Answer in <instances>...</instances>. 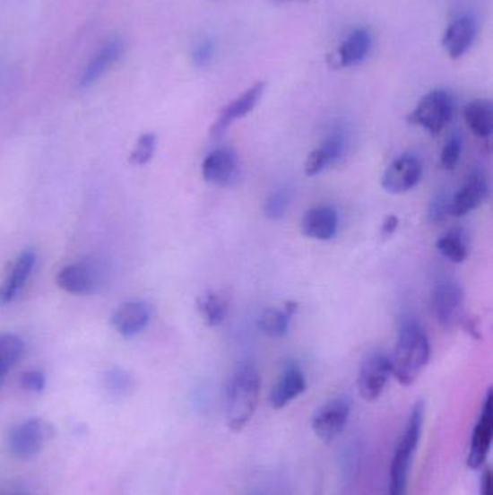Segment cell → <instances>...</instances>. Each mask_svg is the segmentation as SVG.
Returning <instances> with one entry per match:
<instances>
[{
  "mask_svg": "<svg viewBox=\"0 0 493 495\" xmlns=\"http://www.w3.org/2000/svg\"><path fill=\"white\" fill-rule=\"evenodd\" d=\"M430 341L426 330L414 320L403 322L391 358L393 376L402 386H411L421 376L430 360Z\"/></svg>",
  "mask_w": 493,
  "mask_h": 495,
  "instance_id": "cell-1",
  "label": "cell"
},
{
  "mask_svg": "<svg viewBox=\"0 0 493 495\" xmlns=\"http://www.w3.org/2000/svg\"><path fill=\"white\" fill-rule=\"evenodd\" d=\"M261 377L254 365L236 368L226 390V423L230 430L239 433L252 421L258 407Z\"/></svg>",
  "mask_w": 493,
  "mask_h": 495,
  "instance_id": "cell-2",
  "label": "cell"
},
{
  "mask_svg": "<svg viewBox=\"0 0 493 495\" xmlns=\"http://www.w3.org/2000/svg\"><path fill=\"white\" fill-rule=\"evenodd\" d=\"M424 414H426L424 403H415L408 416L402 435L400 436L394 449L391 469H389L388 495H407L410 468L421 438Z\"/></svg>",
  "mask_w": 493,
  "mask_h": 495,
  "instance_id": "cell-3",
  "label": "cell"
},
{
  "mask_svg": "<svg viewBox=\"0 0 493 495\" xmlns=\"http://www.w3.org/2000/svg\"><path fill=\"white\" fill-rule=\"evenodd\" d=\"M454 115V100L447 91H430L427 93L415 109L408 115V122L438 135L450 124Z\"/></svg>",
  "mask_w": 493,
  "mask_h": 495,
  "instance_id": "cell-4",
  "label": "cell"
},
{
  "mask_svg": "<svg viewBox=\"0 0 493 495\" xmlns=\"http://www.w3.org/2000/svg\"><path fill=\"white\" fill-rule=\"evenodd\" d=\"M54 436V428L42 419H28L12 429L8 438L11 454L18 459L34 458Z\"/></svg>",
  "mask_w": 493,
  "mask_h": 495,
  "instance_id": "cell-5",
  "label": "cell"
},
{
  "mask_svg": "<svg viewBox=\"0 0 493 495\" xmlns=\"http://www.w3.org/2000/svg\"><path fill=\"white\" fill-rule=\"evenodd\" d=\"M105 271L100 264L96 261H79L61 268L56 274V285L63 291L75 296H89L98 293L103 282H105Z\"/></svg>",
  "mask_w": 493,
  "mask_h": 495,
  "instance_id": "cell-6",
  "label": "cell"
},
{
  "mask_svg": "<svg viewBox=\"0 0 493 495\" xmlns=\"http://www.w3.org/2000/svg\"><path fill=\"white\" fill-rule=\"evenodd\" d=\"M393 376L391 358L385 353L375 352L363 360L359 369L358 390L365 402H376L385 391L386 384Z\"/></svg>",
  "mask_w": 493,
  "mask_h": 495,
  "instance_id": "cell-7",
  "label": "cell"
},
{
  "mask_svg": "<svg viewBox=\"0 0 493 495\" xmlns=\"http://www.w3.org/2000/svg\"><path fill=\"white\" fill-rule=\"evenodd\" d=\"M350 412L351 403L348 397H336L324 403L317 412H314L313 421H311L314 435L317 436L322 442H333L346 428Z\"/></svg>",
  "mask_w": 493,
  "mask_h": 495,
  "instance_id": "cell-8",
  "label": "cell"
},
{
  "mask_svg": "<svg viewBox=\"0 0 493 495\" xmlns=\"http://www.w3.org/2000/svg\"><path fill=\"white\" fill-rule=\"evenodd\" d=\"M431 310L437 322L445 329L457 326L463 320L464 293L454 282L436 285L431 294Z\"/></svg>",
  "mask_w": 493,
  "mask_h": 495,
  "instance_id": "cell-9",
  "label": "cell"
},
{
  "mask_svg": "<svg viewBox=\"0 0 493 495\" xmlns=\"http://www.w3.org/2000/svg\"><path fill=\"white\" fill-rule=\"evenodd\" d=\"M422 164L419 157L403 154L389 164L382 176V187L391 195L410 192L421 181Z\"/></svg>",
  "mask_w": 493,
  "mask_h": 495,
  "instance_id": "cell-10",
  "label": "cell"
},
{
  "mask_svg": "<svg viewBox=\"0 0 493 495\" xmlns=\"http://www.w3.org/2000/svg\"><path fill=\"white\" fill-rule=\"evenodd\" d=\"M266 82H255L254 86L249 87L247 91H243L240 96L230 101L228 106H224L221 115L214 120V124L210 128V135L213 138H219L228 131L229 126L238 119L246 117L247 113L256 108L264 91H265Z\"/></svg>",
  "mask_w": 493,
  "mask_h": 495,
  "instance_id": "cell-11",
  "label": "cell"
},
{
  "mask_svg": "<svg viewBox=\"0 0 493 495\" xmlns=\"http://www.w3.org/2000/svg\"><path fill=\"white\" fill-rule=\"evenodd\" d=\"M493 431V395L492 390L488 391L483 403L482 412L479 416L475 430L471 435V449L467 455V466L471 469L482 468L488 454H489L490 443H492Z\"/></svg>",
  "mask_w": 493,
  "mask_h": 495,
  "instance_id": "cell-12",
  "label": "cell"
},
{
  "mask_svg": "<svg viewBox=\"0 0 493 495\" xmlns=\"http://www.w3.org/2000/svg\"><path fill=\"white\" fill-rule=\"evenodd\" d=\"M346 152H348V139L342 132H333L308 154L304 162V173L308 177L317 176L343 160Z\"/></svg>",
  "mask_w": 493,
  "mask_h": 495,
  "instance_id": "cell-13",
  "label": "cell"
},
{
  "mask_svg": "<svg viewBox=\"0 0 493 495\" xmlns=\"http://www.w3.org/2000/svg\"><path fill=\"white\" fill-rule=\"evenodd\" d=\"M489 197V181L485 174L473 171L469 174L463 186L456 195H452V214L456 218L466 216L482 206Z\"/></svg>",
  "mask_w": 493,
  "mask_h": 495,
  "instance_id": "cell-14",
  "label": "cell"
},
{
  "mask_svg": "<svg viewBox=\"0 0 493 495\" xmlns=\"http://www.w3.org/2000/svg\"><path fill=\"white\" fill-rule=\"evenodd\" d=\"M239 164L235 152L229 148H219L210 152L202 164V176L209 184L228 187L238 177Z\"/></svg>",
  "mask_w": 493,
  "mask_h": 495,
  "instance_id": "cell-15",
  "label": "cell"
},
{
  "mask_svg": "<svg viewBox=\"0 0 493 495\" xmlns=\"http://www.w3.org/2000/svg\"><path fill=\"white\" fill-rule=\"evenodd\" d=\"M306 390V376L301 368L296 364H288L269 393V404L275 410L284 409Z\"/></svg>",
  "mask_w": 493,
  "mask_h": 495,
  "instance_id": "cell-16",
  "label": "cell"
},
{
  "mask_svg": "<svg viewBox=\"0 0 493 495\" xmlns=\"http://www.w3.org/2000/svg\"><path fill=\"white\" fill-rule=\"evenodd\" d=\"M152 319L150 304L145 301H127L117 308L112 325L124 338H134L141 334Z\"/></svg>",
  "mask_w": 493,
  "mask_h": 495,
  "instance_id": "cell-17",
  "label": "cell"
},
{
  "mask_svg": "<svg viewBox=\"0 0 493 495\" xmlns=\"http://www.w3.org/2000/svg\"><path fill=\"white\" fill-rule=\"evenodd\" d=\"M124 51L125 42L122 38H108V41L99 49L98 54L87 65L86 70L80 77V87L86 89V87L93 86L94 82H99V79L108 72V68L120 60V56H124Z\"/></svg>",
  "mask_w": 493,
  "mask_h": 495,
  "instance_id": "cell-18",
  "label": "cell"
},
{
  "mask_svg": "<svg viewBox=\"0 0 493 495\" xmlns=\"http://www.w3.org/2000/svg\"><path fill=\"white\" fill-rule=\"evenodd\" d=\"M304 237L316 240H330L339 230V214L332 206L313 207L301 219Z\"/></svg>",
  "mask_w": 493,
  "mask_h": 495,
  "instance_id": "cell-19",
  "label": "cell"
},
{
  "mask_svg": "<svg viewBox=\"0 0 493 495\" xmlns=\"http://www.w3.org/2000/svg\"><path fill=\"white\" fill-rule=\"evenodd\" d=\"M476 22L471 16L454 19L443 37V47L452 58H460L467 53L475 41Z\"/></svg>",
  "mask_w": 493,
  "mask_h": 495,
  "instance_id": "cell-20",
  "label": "cell"
},
{
  "mask_svg": "<svg viewBox=\"0 0 493 495\" xmlns=\"http://www.w3.org/2000/svg\"><path fill=\"white\" fill-rule=\"evenodd\" d=\"M35 261H37V256L32 249H27L19 256L15 265L12 266L8 277L0 284V306H6L15 300V297L22 290L30 273L34 270Z\"/></svg>",
  "mask_w": 493,
  "mask_h": 495,
  "instance_id": "cell-21",
  "label": "cell"
},
{
  "mask_svg": "<svg viewBox=\"0 0 493 495\" xmlns=\"http://www.w3.org/2000/svg\"><path fill=\"white\" fill-rule=\"evenodd\" d=\"M372 48V35L369 30L358 28L349 34L339 48V60L343 67L358 65L367 58Z\"/></svg>",
  "mask_w": 493,
  "mask_h": 495,
  "instance_id": "cell-22",
  "label": "cell"
},
{
  "mask_svg": "<svg viewBox=\"0 0 493 495\" xmlns=\"http://www.w3.org/2000/svg\"><path fill=\"white\" fill-rule=\"evenodd\" d=\"M298 304L287 301L284 308H269L259 317V329L269 338H284Z\"/></svg>",
  "mask_w": 493,
  "mask_h": 495,
  "instance_id": "cell-23",
  "label": "cell"
},
{
  "mask_svg": "<svg viewBox=\"0 0 493 495\" xmlns=\"http://www.w3.org/2000/svg\"><path fill=\"white\" fill-rule=\"evenodd\" d=\"M467 126L478 138L488 139L493 131V106L488 99H478L464 108Z\"/></svg>",
  "mask_w": 493,
  "mask_h": 495,
  "instance_id": "cell-24",
  "label": "cell"
},
{
  "mask_svg": "<svg viewBox=\"0 0 493 495\" xmlns=\"http://www.w3.org/2000/svg\"><path fill=\"white\" fill-rule=\"evenodd\" d=\"M197 308L207 326H221L229 313V297L217 291H207L198 297Z\"/></svg>",
  "mask_w": 493,
  "mask_h": 495,
  "instance_id": "cell-25",
  "label": "cell"
},
{
  "mask_svg": "<svg viewBox=\"0 0 493 495\" xmlns=\"http://www.w3.org/2000/svg\"><path fill=\"white\" fill-rule=\"evenodd\" d=\"M23 353L22 339L13 334H0V386Z\"/></svg>",
  "mask_w": 493,
  "mask_h": 495,
  "instance_id": "cell-26",
  "label": "cell"
},
{
  "mask_svg": "<svg viewBox=\"0 0 493 495\" xmlns=\"http://www.w3.org/2000/svg\"><path fill=\"white\" fill-rule=\"evenodd\" d=\"M437 251L441 256H445L450 263L462 264L466 261L469 256V249L463 238L460 237V233L448 232L443 237L438 238L436 244Z\"/></svg>",
  "mask_w": 493,
  "mask_h": 495,
  "instance_id": "cell-27",
  "label": "cell"
},
{
  "mask_svg": "<svg viewBox=\"0 0 493 495\" xmlns=\"http://www.w3.org/2000/svg\"><path fill=\"white\" fill-rule=\"evenodd\" d=\"M294 199V192L291 187L277 188L268 195V199L264 203V214L271 221H280L287 214L288 209L291 206Z\"/></svg>",
  "mask_w": 493,
  "mask_h": 495,
  "instance_id": "cell-28",
  "label": "cell"
},
{
  "mask_svg": "<svg viewBox=\"0 0 493 495\" xmlns=\"http://www.w3.org/2000/svg\"><path fill=\"white\" fill-rule=\"evenodd\" d=\"M105 384L110 395H126L134 386V379L131 374L122 368H112L110 371L106 372Z\"/></svg>",
  "mask_w": 493,
  "mask_h": 495,
  "instance_id": "cell-29",
  "label": "cell"
},
{
  "mask_svg": "<svg viewBox=\"0 0 493 495\" xmlns=\"http://www.w3.org/2000/svg\"><path fill=\"white\" fill-rule=\"evenodd\" d=\"M157 148V136L155 134H143L139 136L138 143L134 145L131 154V162L134 165H145L152 160Z\"/></svg>",
  "mask_w": 493,
  "mask_h": 495,
  "instance_id": "cell-30",
  "label": "cell"
},
{
  "mask_svg": "<svg viewBox=\"0 0 493 495\" xmlns=\"http://www.w3.org/2000/svg\"><path fill=\"white\" fill-rule=\"evenodd\" d=\"M427 214H428V221L434 225L445 221L448 214H452V195H448V193L443 190L438 192L431 200Z\"/></svg>",
  "mask_w": 493,
  "mask_h": 495,
  "instance_id": "cell-31",
  "label": "cell"
},
{
  "mask_svg": "<svg viewBox=\"0 0 493 495\" xmlns=\"http://www.w3.org/2000/svg\"><path fill=\"white\" fill-rule=\"evenodd\" d=\"M462 150H463V141H462V136L457 135V134L450 136L447 143H445V148L441 151V167L445 169H456L457 162L460 161Z\"/></svg>",
  "mask_w": 493,
  "mask_h": 495,
  "instance_id": "cell-32",
  "label": "cell"
},
{
  "mask_svg": "<svg viewBox=\"0 0 493 495\" xmlns=\"http://www.w3.org/2000/svg\"><path fill=\"white\" fill-rule=\"evenodd\" d=\"M214 51H216L214 42L209 39V38H204L202 41H198L193 47V49H191L193 63L197 67H207L212 63V60H213Z\"/></svg>",
  "mask_w": 493,
  "mask_h": 495,
  "instance_id": "cell-33",
  "label": "cell"
},
{
  "mask_svg": "<svg viewBox=\"0 0 493 495\" xmlns=\"http://www.w3.org/2000/svg\"><path fill=\"white\" fill-rule=\"evenodd\" d=\"M21 386L30 393H41L45 388V376L38 369L23 372L21 377Z\"/></svg>",
  "mask_w": 493,
  "mask_h": 495,
  "instance_id": "cell-34",
  "label": "cell"
},
{
  "mask_svg": "<svg viewBox=\"0 0 493 495\" xmlns=\"http://www.w3.org/2000/svg\"><path fill=\"white\" fill-rule=\"evenodd\" d=\"M398 225H400V221H398V218H396L395 214H389V216H386L385 221H384V223H382V237H393L394 233H395V230H398Z\"/></svg>",
  "mask_w": 493,
  "mask_h": 495,
  "instance_id": "cell-35",
  "label": "cell"
},
{
  "mask_svg": "<svg viewBox=\"0 0 493 495\" xmlns=\"http://www.w3.org/2000/svg\"><path fill=\"white\" fill-rule=\"evenodd\" d=\"M480 495H493L492 492V473L490 469L486 468L480 478Z\"/></svg>",
  "mask_w": 493,
  "mask_h": 495,
  "instance_id": "cell-36",
  "label": "cell"
},
{
  "mask_svg": "<svg viewBox=\"0 0 493 495\" xmlns=\"http://www.w3.org/2000/svg\"><path fill=\"white\" fill-rule=\"evenodd\" d=\"M273 4H296V2H306V0H272Z\"/></svg>",
  "mask_w": 493,
  "mask_h": 495,
  "instance_id": "cell-37",
  "label": "cell"
}]
</instances>
